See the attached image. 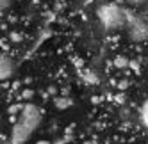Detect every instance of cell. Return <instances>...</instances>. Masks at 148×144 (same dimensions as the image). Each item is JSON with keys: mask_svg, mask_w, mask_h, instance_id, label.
<instances>
[{"mask_svg": "<svg viewBox=\"0 0 148 144\" xmlns=\"http://www.w3.org/2000/svg\"><path fill=\"white\" fill-rule=\"evenodd\" d=\"M22 114H20V121L13 128V142L23 144L30 139L34 130L39 126L41 123V110L34 103H27L22 107Z\"/></svg>", "mask_w": 148, "mask_h": 144, "instance_id": "cell-1", "label": "cell"}, {"mask_svg": "<svg viewBox=\"0 0 148 144\" xmlns=\"http://www.w3.org/2000/svg\"><path fill=\"white\" fill-rule=\"evenodd\" d=\"M98 16H100V22H102V25L105 29L114 30V29H118V27L123 25V14H121V11L118 7L112 5V4L103 5L98 11Z\"/></svg>", "mask_w": 148, "mask_h": 144, "instance_id": "cell-2", "label": "cell"}, {"mask_svg": "<svg viewBox=\"0 0 148 144\" xmlns=\"http://www.w3.org/2000/svg\"><path fill=\"white\" fill-rule=\"evenodd\" d=\"M14 71V62L11 60V57L7 55H0V80H5L13 75Z\"/></svg>", "mask_w": 148, "mask_h": 144, "instance_id": "cell-3", "label": "cell"}, {"mask_svg": "<svg viewBox=\"0 0 148 144\" xmlns=\"http://www.w3.org/2000/svg\"><path fill=\"white\" fill-rule=\"evenodd\" d=\"M114 66H116V68H125V66H129V59L123 57V55L116 57V59H114Z\"/></svg>", "mask_w": 148, "mask_h": 144, "instance_id": "cell-4", "label": "cell"}, {"mask_svg": "<svg viewBox=\"0 0 148 144\" xmlns=\"http://www.w3.org/2000/svg\"><path fill=\"white\" fill-rule=\"evenodd\" d=\"M141 119H143V123H145V126L148 128V100L145 101V105H143V109H141Z\"/></svg>", "mask_w": 148, "mask_h": 144, "instance_id": "cell-5", "label": "cell"}, {"mask_svg": "<svg viewBox=\"0 0 148 144\" xmlns=\"http://www.w3.org/2000/svg\"><path fill=\"white\" fill-rule=\"evenodd\" d=\"M9 5H11V0H0V13L5 11Z\"/></svg>", "mask_w": 148, "mask_h": 144, "instance_id": "cell-6", "label": "cell"}, {"mask_svg": "<svg viewBox=\"0 0 148 144\" xmlns=\"http://www.w3.org/2000/svg\"><path fill=\"white\" fill-rule=\"evenodd\" d=\"M70 105V100L62 98V100H57V107H68Z\"/></svg>", "mask_w": 148, "mask_h": 144, "instance_id": "cell-7", "label": "cell"}, {"mask_svg": "<svg viewBox=\"0 0 148 144\" xmlns=\"http://www.w3.org/2000/svg\"><path fill=\"white\" fill-rule=\"evenodd\" d=\"M32 94H34L32 91H25V92H23V98H30V96H32Z\"/></svg>", "mask_w": 148, "mask_h": 144, "instance_id": "cell-8", "label": "cell"}, {"mask_svg": "<svg viewBox=\"0 0 148 144\" xmlns=\"http://www.w3.org/2000/svg\"><path fill=\"white\" fill-rule=\"evenodd\" d=\"M36 144H52V142H48V141H38Z\"/></svg>", "mask_w": 148, "mask_h": 144, "instance_id": "cell-9", "label": "cell"}, {"mask_svg": "<svg viewBox=\"0 0 148 144\" xmlns=\"http://www.w3.org/2000/svg\"><path fill=\"white\" fill-rule=\"evenodd\" d=\"M82 144H97V142H91V141H86V142H82Z\"/></svg>", "mask_w": 148, "mask_h": 144, "instance_id": "cell-10", "label": "cell"}]
</instances>
